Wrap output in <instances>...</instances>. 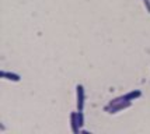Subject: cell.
<instances>
[{
    "label": "cell",
    "mask_w": 150,
    "mask_h": 134,
    "mask_svg": "<svg viewBox=\"0 0 150 134\" xmlns=\"http://www.w3.org/2000/svg\"><path fill=\"white\" fill-rule=\"evenodd\" d=\"M132 105L131 101H111L108 106H105V112L108 113H117L118 110H122L125 108H129Z\"/></svg>",
    "instance_id": "1"
},
{
    "label": "cell",
    "mask_w": 150,
    "mask_h": 134,
    "mask_svg": "<svg viewBox=\"0 0 150 134\" xmlns=\"http://www.w3.org/2000/svg\"><path fill=\"white\" fill-rule=\"evenodd\" d=\"M84 99H86L84 87L81 84H77L76 85V105H77V110H83L84 109Z\"/></svg>",
    "instance_id": "2"
},
{
    "label": "cell",
    "mask_w": 150,
    "mask_h": 134,
    "mask_svg": "<svg viewBox=\"0 0 150 134\" xmlns=\"http://www.w3.org/2000/svg\"><path fill=\"white\" fill-rule=\"evenodd\" d=\"M142 96V92L139 91V89H132V91H129L128 94H125V95H122V99L124 101H135V99H137V98H140Z\"/></svg>",
    "instance_id": "3"
},
{
    "label": "cell",
    "mask_w": 150,
    "mask_h": 134,
    "mask_svg": "<svg viewBox=\"0 0 150 134\" xmlns=\"http://www.w3.org/2000/svg\"><path fill=\"white\" fill-rule=\"evenodd\" d=\"M70 127H72V131L74 134H77L79 131H80L79 120H77V112H72V113H70Z\"/></svg>",
    "instance_id": "4"
},
{
    "label": "cell",
    "mask_w": 150,
    "mask_h": 134,
    "mask_svg": "<svg viewBox=\"0 0 150 134\" xmlns=\"http://www.w3.org/2000/svg\"><path fill=\"white\" fill-rule=\"evenodd\" d=\"M1 78L10 80V81H14V83H18L21 80L20 74H17V73H8V71H1Z\"/></svg>",
    "instance_id": "5"
},
{
    "label": "cell",
    "mask_w": 150,
    "mask_h": 134,
    "mask_svg": "<svg viewBox=\"0 0 150 134\" xmlns=\"http://www.w3.org/2000/svg\"><path fill=\"white\" fill-rule=\"evenodd\" d=\"M77 120H79V127H80V131L84 126V115H83V110H77Z\"/></svg>",
    "instance_id": "6"
},
{
    "label": "cell",
    "mask_w": 150,
    "mask_h": 134,
    "mask_svg": "<svg viewBox=\"0 0 150 134\" xmlns=\"http://www.w3.org/2000/svg\"><path fill=\"white\" fill-rule=\"evenodd\" d=\"M143 4L147 10V13H150V0H143Z\"/></svg>",
    "instance_id": "7"
}]
</instances>
